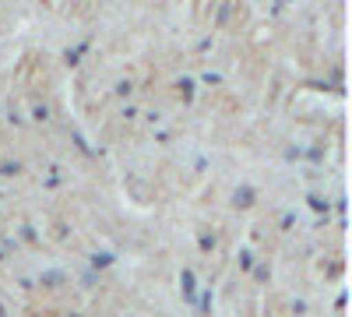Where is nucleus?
Segmentation results:
<instances>
[{
  "label": "nucleus",
  "mask_w": 352,
  "mask_h": 317,
  "mask_svg": "<svg viewBox=\"0 0 352 317\" xmlns=\"http://www.w3.org/2000/svg\"><path fill=\"white\" fill-rule=\"evenodd\" d=\"M292 222H296V215H292V212H289V215H282V229H292Z\"/></svg>",
  "instance_id": "aec40b11"
},
{
  "label": "nucleus",
  "mask_w": 352,
  "mask_h": 317,
  "mask_svg": "<svg viewBox=\"0 0 352 317\" xmlns=\"http://www.w3.org/2000/svg\"><path fill=\"white\" fill-rule=\"evenodd\" d=\"M254 197H257V194H254V187H247V184L236 187V194H232V201H236L240 208H250V205H254Z\"/></svg>",
  "instance_id": "7ed1b4c3"
},
{
  "label": "nucleus",
  "mask_w": 352,
  "mask_h": 317,
  "mask_svg": "<svg viewBox=\"0 0 352 317\" xmlns=\"http://www.w3.org/2000/svg\"><path fill=\"white\" fill-rule=\"evenodd\" d=\"M229 14H232V8H229V4H222V8H219V14H215V21H219V25H222V21H226V18H229Z\"/></svg>",
  "instance_id": "dca6fc26"
},
{
  "label": "nucleus",
  "mask_w": 352,
  "mask_h": 317,
  "mask_svg": "<svg viewBox=\"0 0 352 317\" xmlns=\"http://www.w3.org/2000/svg\"><path fill=\"white\" fill-rule=\"evenodd\" d=\"M64 282H67V272H60V268H50L39 275V285H46V289H60Z\"/></svg>",
  "instance_id": "f03ea898"
},
{
  "label": "nucleus",
  "mask_w": 352,
  "mask_h": 317,
  "mask_svg": "<svg viewBox=\"0 0 352 317\" xmlns=\"http://www.w3.org/2000/svg\"><path fill=\"white\" fill-rule=\"evenodd\" d=\"M240 268H243V272L254 268V254H250V250H240Z\"/></svg>",
  "instance_id": "ddd939ff"
},
{
  "label": "nucleus",
  "mask_w": 352,
  "mask_h": 317,
  "mask_svg": "<svg viewBox=\"0 0 352 317\" xmlns=\"http://www.w3.org/2000/svg\"><path fill=\"white\" fill-rule=\"evenodd\" d=\"M201 81H204V85H219V81H222V78H219V74H215V71H204V78H201Z\"/></svg>",
  "instance_id": "f3484780"
},
{
  "label": "nucleus",
  "mask_w": 352,
  "mask_h": 317,
  "mask_svg": "<svg viewBox=\"0 0 352 317\" xmlns=\"http://www.w3.org/2000/svg\"><path fill=\"white\" fill-rule=\"evenodd\" d=\"M307 159H314V162H320V159H324V152H320V149H310V152H307Z\"/></svg>",
  "instance_id": "6ab92c4d"
},
{
  "label": "nucleus",
  "mask_w": 352,
  "mask_h": 317,
  "mask_svg": "<svg viewBox=\"0 0 352 317\" xmlns=\"http://www.w3.org/2000/svg\"><path fill=\"white\" fill-rule=\"evenodd\" d=\"M85 50H88V43H81V46H74V50H67V53H64V61H67V64L74 67V64H78V56H81Z\"/></svg>",
  "instance_id": "9d476101"
},
{
  "label": "nucleus",
  "mask_w": 352,
  "mask_h": 317,
  "mask_svg": "<svg viewBox=\"0 0 352 317\" xmlns=\"http://www.w3.org/2000/svg\"><path fill=\"white\" fill-rule=\"evenodd\" d=\"M71 317H81V314H71Z\"/></svg>",
  "instance_id": "5701e85b"
},
{
  "label": "nucleus",
  "mask_w": 352,
  "mask_h": 317,
  "mask_svg": "<svg viewBox=\"0 0 352 317\" xmlns=\"http://www.w3.org/2000/svg\"><path fill=\"white\" fill-rule=\"evenodd\" d=\"M113 92L120 96V99H127V96L134 92V85H131V81H116V89H113Z\"/></svg>",
  "instance_id": "f8f14e48"
},
{
  "label": "nucleus",
  "mask_w": 352,
  "mask_h": 317,
  "mask_svg": "<svg viewBox=\"0 0 352 317\" xmlns=\"http://www.w3.org/2000/svg\"><path fill=\"white\" fill-rule=\"evenodd\" d=\"M180 289H184V300L187 303H197V282H194V272L190 268L180 272Z\"/></svg>",
  "instance_id": "f257e3e1"
},
{
  "label": "nucleus",
  "mask_w": 352,
  "mask_h": 317,
  "mask_svg": "<svg viewBox=\"0 0 352 317\" xmlns=\"http://www.w3.org/2000/svg\"><path fill=\"white\" fill-rule=\"evenodd\" d=\"M0 261H8V254H4V247H0Z\"/></svg>",
  "instance_id": "412c9836"
},
{
  "label": "nucleus",
  "mask_w": 352,
  "mask_h": 317,
  "mask_svg": "<svg viewBox=\"0 0 352 317\" xmlns=\"http://www.w3.org/2000/svg\"><path fill=\"white\" fill-rule=\"evenodd\" d=\"M32 117H36L39 124H43V120H50V106H36V109H32Z\"/></svg>",
  "instance_id": "4468645a"
},
{
  "label": "nucleus",
  "mask_w": 352,
  "mask_h": 317,
  "mask_svg": "<svg viewBox=\"0 0 352 317\" xmlns=\"http://www.w3.org/2000/svg\"><path fill=\"white\" fill-rule=\"evenodd\" d=\"M201 314H212V289H204L201 296H197V303H194Z\"/></svg>",
  "instance_id": "6e6552de"
},
{
  "label": "nucleus",
  "mask_w": 352,
  "mask_h": 317,
  "mask_svg": "<svg viewBox=\"0 0 352 317\" xmlns=\"http://www.w3.org/2000/svg\"><path fill=\"white\" fill-rule=\"evenodd\" d=\"M292 314H307V300H292Z\"/></svg>",
  "instance_id": "a211bd4d"
},
{
  "label": "nucleus",
  "mask_w": 352,
  "mask_h": 317,
  "mask_svg": "<svg viewBox=\"0 0 352 317\" xmlns=\"http://www.w3.org/2000/svg\"><path fill=\"white\" fill-rule=\"evenodd\" d=\"M0 317H8V310H4V303H0Z\"/></svg>",
  "instance_id": "4be33fe9"
},
{
  "label": "nucleus",
  "mask_w": 352,
  "mask_h": 317,
  "mask_svg": "<svg viewBox=\"0 0 352 317\" xmlns=\"http://www.w3.org/2000/svg\"><path fill=\"white\" fill-rule=\"evenodd\" d=\"M254 278H257V282H268V278H272V268H268V265H254Z\"/></svg>",
  "instance_id": "9b49d317"
},
{
  "label": "nucleus",
  "mask_w": 352,
  "mask_h": 317,
  "mask_svg": "<svg viewBox=\"0 0 352 317\" xmlns=\"http://www.w3.org/2000/svg\"><path fill=\"white\" fill-rule=\"evenodd\" d=\"M18 173H21L18 159H0V177H18Z\"/></svg>",
  "instance_id": "20e7f679"
},
{
  "label": "nucleus",
  "mask_w": 352,
  "mask_h": 317,
  "mask_svg": "<svg viewBox=\"0 0 352 317\" xmlns=\"http://www.w3.org/2000/svg\"><path fill=\"white\" fill-rule=\"evenodd\" d=\"M109 265H113V254H106V250L92 254V272H102V268H109Z\"/></svg>",
  "instance_id": "39448f33"
},
{
  "label": "nucleus",
  "mask_w": 352,
  "mask_h": 317,
  "mask_svg": "<svg viewBox=\"0 0 352 317\" xmlns=\"http://www.w3.org/2000/svg\"><path fill=\"white\" fill-rule=\"evenodd\" d=\"M21 237H25L28 243H36V240H39V233H36V229H32V226H21Z\"/></svg>",
  "instance_id": "2eb2a0df"
},
{
  "label": "nucleus",
  "mask_w": 352,
  "mask_h": 317,
  "mask_svg": "<svg viewBox=\"0 0 352 317\" xmlns=\"http://www.w3.org/2000/svg\"><path fill=\"white\" fill-rule=\"evenodd\" d=\"M176 89L184 92V99H187V102L194 99V81H190V78H180V81H176Z\"/></svg>",
  "instance_id": "1a4fd4ad"
},
{
  "label": "nucleus",
  "mask_w": 352,
  "mask_h": 317,
  "mask_svg": "<svg viewBox=\"0 0 352 317\" xmlns=\"http://www.w3.org/2000/svg\"><path fill=\"white\" fill-rule=\"evenodd\" d=\"M197 247H201L204 254H212V250L219 247V240H215V233H201V237H197Z\"/></svg>",
  "instance_id": "0eeeda50"
},
{
  "label": "nucleus",
  "mask_w": 352,
  "mask_h": 317,
  "mask_svg": "<svg viewBox=\"0 0 352 317\" xmlns=\"http://www.w3.org/2000/svg\"><path fill=\"white\" fill-rule=\"evenodd\" d=\"M307 201H310V208H314V212H324V215L331 212V201H328V197H320V194H310Z\"/></svg>",
  "instance_id": "423d86ee"
}]
</instances>
